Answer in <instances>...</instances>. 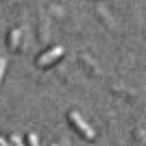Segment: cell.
<instances>
[{
    "mask_svg": "<svg viewBox=\"0 0 146 146\" xmlns=\"http://www.w3.org/2000/svg\"><path fill=\"white\" fill-rule=\"evenodd\" d=\"M5 66H7V59L0 57V83H2V74H5Z\"/></svg>",
    "mask_w": 146,
    "mask_h": 146,
    "instance_id": "obj_5",
    "label": "cell"
},
{
    "mask_svg": "<svg viewBox=\"0 0 146 146\" xmlns=\"http://www.w3.org/2000/svg\"><path fill=\"white\" fill-rule=\"evenodd\" d=\"M68 118H70V122H72V127H74V129H79V131H81L83 135H85L87 140H94V137H96L94 129H92L90 124H87V122L83 120V118H81V113H79V111H70V113H68Z\"/></svg>",
    "mask_w": 146,
    "mask_h": 146,
    "instance_id": "obj_1",
    "label": "cell"
},
{
    "mask_svg": "<svg viewBox=\"0 0 146 146\" xmlns=\"http://www.w3.org/2000/svg\"><path fill=\"white\" fill-rule=\"evenodd\" d=\"M0 146H11V144H9V140H5V137L0 135Z\"/></svg>",
    "mask_w": 146,
    "mask_h": 146,
    "instance_id": "obj_6",
    "label": "cell"
},
{
    "mask_svg": "<svg viewBox=\"0 0 146 146\" xmlns=\"http://www.w3.org/2000/svg\"><path fill=\"white\" fill-rule=\"evenodd\" d=\"M52 146H57V144H52Z\"/></svg>",
    "mask_w": 146,
    "mask_h": 146,
    "instance_id": "obj_7",
    "label": "cell"
},
{
    "mask_svg": "<svg viewBox=\"0 0 146 146\" xmlns=\"http://www.w3.org/2000/svg\"><path fill=\"white\" fill-rule=\"evenodd\" d=\"M26 140H29V146H39V140H37L35 133H29V135H26Z\"/></svg>",
    "mask_w": 146,
    "mask_h": 146,
    "instance_id": "obj_4",
    "label": "cell"
},
{
    "mask_svg": "<svg viewBox=\"0 0 146 146\" xmlns=\"http://www.w3.org/2000/svg\"><path fill=\"white\" fill-rule=\"evenodd\" d=\"M63 55V46H52V48H48L44 55H39L37 57V66H48L50 61H55V59H59V57Z\"/></svg>",
    "mask_w": 146,
    "mask_h": 146,
    "instance_id": "obj_2",
    "label": "cell"
},
{
    "mask_svg": "<svg viewBox=\"0 0 146 146\" xmlns=\"http://www.w3.org/2000/svg\"><path fill=\"white\" fill-rule=\"evenodd\" d=\"M9 140H11V144H13V146H24V142H22V137H20L18 133H13Z\"/></svg>",
    "mask_w": 146,
    "mask_h": 146,
    "instance_id": "obj_3",
    "label": "cell"
}]
</instances>
